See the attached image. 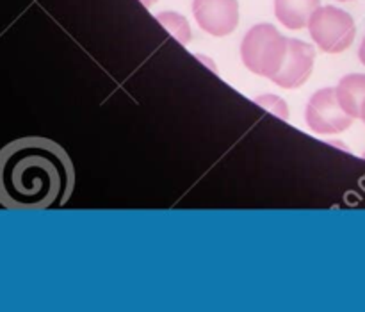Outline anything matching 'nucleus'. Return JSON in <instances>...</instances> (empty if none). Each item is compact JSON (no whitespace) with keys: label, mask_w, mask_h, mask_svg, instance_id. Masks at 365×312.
<instances>
[{"label":"nucleus","mask_w":365,"mask_h":312,"mask_svg":"<svg viewBox=\"0 0 365 312\" xmlns=\"http://www.w3.org/2000/svg\"><path fill=\"white\" fill-rule=\"evenodd\" d=\"M73 188V163L59 143L34 136L0 150V203L7 209L63 207Z\"/></svg>","instance_id":"1"},{"label":"nucleus","mask_w":365,"mask_h":312,"mask_svg":"<svg viewBox=\"0 0 365 312\" xmlns=\"http://www.w3.org/2000/svg\"><path fill=\"white\" fill-rule=\"evenodd\" d=\"M287 54V38L271 24H259L246 32L241 45L245 66L255 75L273 79Z\"/></svg>","instance_id":"2"},{"label":"nucleus","mask_w":365,"mask_h":312,"mask_svg":"<svg viewBox=\"0 0 365 312\" xmlns=\"http://www.w3.org/2000/svg\"><path fill=\"white\" fill-rule=\"evenodd\" d=\"M309 32L323 52L341 54L355 41L356 27L351 14L335 6L317 7L309 20Z\"/></svg>","instance_id":"3"},{"label":"nucleus","mask_w":365,"mask_h":312,"mask_svg":"<svg viewBox=\"0 0 365 312\" xmlns=\"http://www.w3.org/2000/svg\"><path fill=\"white\" fill-rule=\"evenodd\" d=\"M307 125L316 134H339L351 127L355 118L349 116L339 104L335 88L319 89L307 106Z\"/></svg>","instance_id":"4"},{"label":"nucleus","mask_w":365,"mask_h":312,"mask_svg":"<svg viewBox=\"0 0 365 312\" xmlns=\"http://www.w3.org/2000/svg\"><path fill=\"white\" fill-rule=\"evenodd\" d=\"M192 14L196 24L209 34L228 36L239 24L237 0H195Z\"/></svg>","instance_id":"5"},{"label":"nucleus","mask_w":365,"mask_h":312,"mask_svg":"<svg viewBox=\"0 0 365 312\" xmlns=\"http://www.w3.org/2000/svg\"><path fill=\"white\" fill-rule=\"evenodd\" d=\"M316 52L309 43L302 39H287V54L280 71L271 81L285 89H294L305 84L314 70Z\"/></svg>","instance_id":"6"},{"label":"nucleus","mask_w":365,"mask_h":312,"mask_svg":"<svg viewBox=\"0 0 365 312\" xmlns=\"http://www.w3.org/2000/svg\"><path fill=\"white\" fill-rule=\"evenodd\" d=\"M335 91L342 109L355 120L365 121V75H346L341 79Z\"/></svg>","instance_id":"7"},{"label":"nucleus","mask_w":365,"mask_h":312,"mask_svg":"<svg viewBox=\"0 0 365 312\" xmlns=\"http://www.w3.org/2000/svg\"><path fill=\"white\" fill-rule=\"evenodd\" d=\"M319 6L321 0H274V14L285 27L298 31L309 25L310 16Z\"/></svg>","instance_id":"8"},{"label":"nucleus","mask_w":365,"mask_h":312,"mask_svg":"<svg viewBox=\"0 0 365 312\" xmlns=\"http://www.w3.org/2000/svg\"><path fill=\"white\" fill-rule=\"evenodd\" d=\"M157 21L182 45H187L191 41V27H189L187 18L182 16V14L175 13V11H163V13L157 14Z\"/></svg>","instance_id":"9"},{"label":"nucleus","mask_w":365,"mask_h":312,"mask_svg":"<svg viewBox=\"0 0 365 312\" xmlns=\"http://www.w3.org/2000/svg\"><path fill=\"white\" fill-rule=\"evenodd\" d=\"M257 102H259L260 106L267 107V109L274 111V113H277L280 118H284V120H287V118H289V109H287V106H285L284 100L278 99V96H273V95H269V96H259V99H257Z\"/></svg>","instance_id":"10"},{"label":"nucleus","mask_w":365,"mask_h":312,"mask_svg":"<svg viewBox=\"0 0 365 312\" xmlns=\"http://www.w3.org/2000/svg\"><path fill=\"white\" fill-rule=\"evenodd\" d=\"M359 57H360V61H362V64H365V38H364L362 45H360V50H359Z\"/></svg>","instance_id":"11"},{"label":"nucleus","mask_w":365,"mask_h":312,"mask_svg":"<svg viewBox=\"0 0 365 312\" xmlns=\"http://www.w3.org/2000/svg\"><path fill=\"white\" fill-rule=\"evenodd\" d=\"M139 2H141L145 7H150V6H153V4H155L157 0H139Z\"/></svg>","instance_id":"12"},{"label":"nucleus","mask_w":365,"mask_h":312,"mask_svg":"<svg viewBox=\"0 0 365 312\" xmlns=\"http://www.w3.org/2000/svg\"><path fill=\"white\" fill-rule=\"evenodd\" d=\"M341 2H349V0H341Z\"/></svg>","instance_id":"13"},{"label":"nucleus","mask_w":365,"mask_h":312,"mask_svg":"<svg viewBox=\"0 0 365 312\" xmlns=\"http://www.w3.org/2000/svg\"><path fill=\"white\" fill-rule=\"evenodd\" d=\"M364 157H365V154H364Z\"/></svg>","instance_id":"14"},{"label":"nucleus","mask_w":365,"mask_h":312,"mask_svg":"<svg viewBox=\"0 0 365 312\" xmlns=\"http://www.w3.org/2000/svg\"><path fill=\"white\" fill-rule=\"evenodd\" d=\"M364 124H365V121H364Z\"/></svg>","instance_id":"15"}]
</instances>
